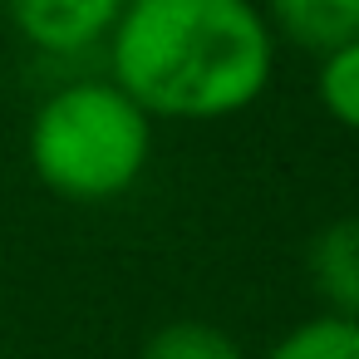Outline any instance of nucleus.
<instances>
[{
    "mask_svg": "<svg viewBox=\"0 0 359 359\" xmlns=\"http://www.w3.org/2000/svg\"><path fill=\"white\" fill-rule=\"evenodd\" d=\"M261 15L276 45H295L305 55H330L359 35V0H261Z\"/></svg>",
    "mask_w": 359,
    "mask_h": 359,
    "instance_id": "39448f33",
    "label": "nucleus"
},
{
    "mask_svg": "<svg viewBox=\"0 0 359 359\" xmlns=\"http://www.w3.org/2000/svg\"><path fill=\"white\" fill-rule=\"evenodd\" d=\"M30 172L45 192L79 207H104L133 192L153 163V118L109 79H60L25 133Z\"/></svg>",
    "mask_w": 359,
    "mask_h": 359,
    "instance_id": "f03ea898",
    "label": "nucleus"
},
{
    "mask_svg": "<svg viewBox=\"0 0 359 359\" xmlns=\"http://www.w3.org/2000/svg\"><path fill=\"white\" fill-rule=\"evenodd\" d=\"M104 60L153 123H222L271 89L276 35L256 0H128Z\"/></svg>",
    "mask_w": 359,
    "mask_h": 359,
    "instance_id": "f257e3e1",
    "label": "nucleus"
},
{
    "mask_svg": "<svg viewBox=\"0 0 359 359\" xmlns=\"http://www.w3.org/2000/svg\"><path fill=\"white\" fill-rule=\"evenodd\" d=\"M305 276L330 315L359 320V217H334L310 236Z\"/></svg>",
    "mask_w": 359,
    "mask_h": 359,
    "instance_id": "20e7f679",
    "label": "nucleus"
},
{
    "mask_svg": "<svg viewBox=\"0 0 359 359\" xmlns=\"http://www.w3.org/2000/svg\"><path fill=\"white\" fill-rule=\"evenodd\" d=\"M0 15H6V0H0Z\"/></svg>",
    "mask_w": 359,
    "mask_h": 359,
    "instance_id": "1a4fd4ad",
    "label": "nucleus"
},
{
    "mask_svg": "<svg viewBox=\"0 0 359 359\" xmlns=\"http://www.w3.org/2000/svg\"><path fill=\"white\" fill-rule=\"evenodd\" d=\"M315 99H320V109H325L339 128L359 133V35L344 40L339 50L320 55V69H315Z\"/></svg>",
    "mask_w": 359,
    "mask_h": 359,
    "instance_id": "6e6552de",
    "label": "nucleus"
},
{
    "mask_svg": "<svg viewBox=\"0 0 359 359\" xmlns=\"http://www.w3.org/2000/svg\"><path fill=\"white\" fill-rule=\"evenodd\" d=\"M266 359H359V320L320 310L295 330H285L266 349Z\"/></svg>",
    "mask_w": 359,
    "mask_h": 359,
    "instance_id": "423d86ee",
    "label": "nucleus"
},
{
    "mask_svg": "<svg viewBox=\"0 0 359 359\" xmlns=\"http://www.w3.org/2000/svg\"><path fill=\"white\" fill-rule=\"evenodd\" d=\"M128 0H6V20L45 60H84L104 50Z\"/></svg>",
    "mask_w": 359,
    "mask_h": 359,
    "instance_id": "7ed1b4c3",
    "label": "nucleus"
},
{
    "mask_svg": "<svg viewBox=\"0 0 359 359\" xmlns=\"http://www.w3.org/2000/svg\"><path fill=\"white\" fill-rule=\"evenodd\" d=\"M138 359H246V354L226 330H217L207 320H172L143 339Z\"/></svg>",
    "mask_w": 359,
    "mask_h": 359,
    "instance_id": "0eeeda50",
    "label": "nucleus"
}]
</instances>
